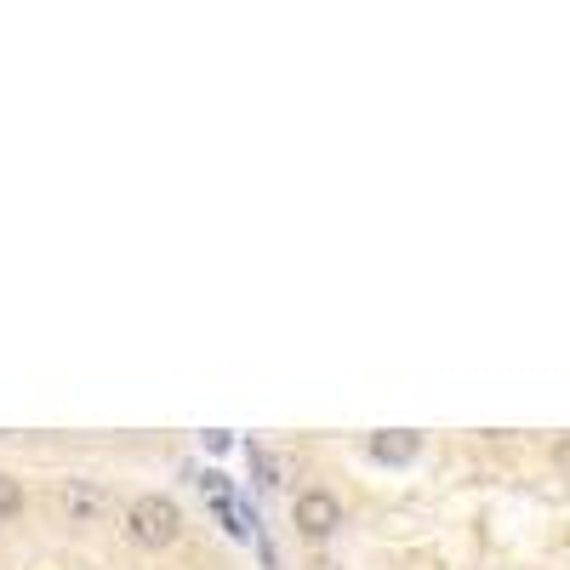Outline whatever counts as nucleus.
I'll use <instances>...</instances> for the list:
<instances>
[{
  "mask_svg": "<svg viewBox=\"0 0 570 570\" xmlns=\"http://www.w3.org/2000/svg\"><path fill=\"white\" fill-rule=\"evenodd\" d=\"M18 513H23V485L12 480V473H0V525L18 519Z\"/></svg>",
  "mask_w": 570,
  "mask_h": 570,
  "instance_id": "5",
  "label": "nucleus"
},
{
  "mask_svg": "<svg viewBox=\"0 0 570 570\" xmlns=\"http://www.w3.org/2000/svg\"><path fill=\"white\" fill-rule=\"evenodd\" d=\"M416 451H422V434H411V428L371 434V462H383V468H405V462H416Z\"/></svg>",
  "mask_w": 570,
  "mask_h": 570,
  "instance_id": "3",
  "label": "nucleus"
},
{
  "mask_svg": "<svg viewBox=\"0 0 570 570\" xmlns=\"http://www.w3.org/2000/svg\"><path fill=\"white\" fill-rule=\"evenodd\" d=\"M252 462H257V480H263V485H279V468H274L268 451H252Z\"/></svg>",
  "mask_w": 570,
  "mask_h": 570,
  "instance_id": "6",
  "label": "nucleus"
},
{
  "mask_svg": "<svg viewBox=\"0 0 570 570\" xmlns=\"http://www.w3.org/2000/svg\"><path fill=\"white\" fill-rule=\"evenodd\" d=\"M559 468H570V445H559Z\"/></svg>",
  "mask_w": 570,
  "mask_h": 570,
  "instance_id": "7",
  "label": "nucleus"
},
{
  "mask_svg": "<svg viewBox=\"0 0 570 570\" xmlns=\"http://www.w3.org/2000/svg\"><path fill=\"white\" fill-rule=\"evenodd\" d=\"M126 531L137 548H171L183 537V508L171 497H137L126 508Z\"/></svg>",
  "mask_w": 570,
  "mask_h": 570,
  "instance_id": "1",
  "label": "nucleus"
},
{
  "mask_svg": "<svg viewBox=\"0 0 570 570\" xmlns=\"http://www.w3.org/2000/svg\"><path fill=\"white\" fill-rule=\"evenodd\" d=\"M292 525H297L308 542H325L331 531L343 525V502L331 497V491H303L297 508H292Z\"/></svg>",
  "mask_w": 570,
  "mask_h": 570,
  "instance_id": "2",
  "label": "nucleus"
},
{
  "mask_svg": "<svg viewBox=\"0 0 570 570\" xmlns=\"http://www.w3.org/2000/svg\"><path fill=\"white\" fill-rule=\"evenodd\" d=\"M104 508H109V497L91 485V480H69V485H63V513L75 519V525H91Z\"/></svg>",
  "mask_w": 570,
  "mask_h": 570,
  "instance_id": "4",
  "label": "nucleus"
}]
</instances>
